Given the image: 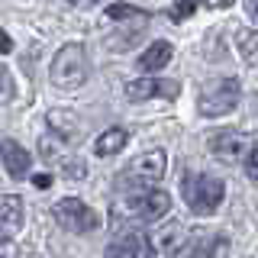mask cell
I'll return each mask as SVG.
<instances>
[{"instance_id":"1","label":"cell","mask_w":258,"mask_h":258,"mask_svg":"<svg viewBox=\"0 0 258 258\" xmlns=\"http://www.w3.org/2000/svg\"><path fill=\"white\" fill-rule=\"evenodd\" d=\"M165 168H168V155L161 149H152V152H145V155L129 161L123 171H119L116 184L123 190H129V194L149 190V187H155L161 177H165Z\"/></svg>"},{"instance_id":"2","label":"cell","mask_w":258,"mask_h":258,"mask_svg":"<svg viewBox=\"0 0 258 258\" xmlns=\"http://www.w3.org/2000/svg\"><path fill=\"white\" fill-rule=\"evenodd\" d=\"M87 68H91L87 48L81 42H68V45L58 48V55H55L48 81H52L55 87H61V91H75V87H81L87 81Z\"/></svg>"},{"instance_id":"3","label":"cell","mask_w":258,"mask_h":258,"mask_svg":"<svg viewBox=\"0 0 258 258\" xmlns=\"http://www.w3.org/2000/svg\"><path fill=\"white\" fill-rule=\"evenodd\" d=\"M181 194H184V204L190 207V213L210 216L223 204L226 184L213 174H184L181 177Z\"/></svg>"},{"instance_id":"4","label":"cell","mask_w":258,"mask_h":258,"mask_svg":"<svg viewBox=\"0 0 258 258\" xmlns=\"http://www.w3.org/2000/svg\"><path fill=\"white\" fill-rule=\"evenodd\" d=\"M239 97H242L239 78H220L200 91L197 110H200V116H226V113H232L239 107Z\"/></svg>"},{"instance_id":"5","label":"cell","mask_w":258,"mask_h":258,"mask_svg":"<svg viewBox=\"0 0 258 258\" xmlns=\"http://www.w3.org/2000/svg\"><path fill=\"white\" fill-rule=\"evenodd\" d=\"M52 213H55V220H58V226L68 229V232H94L97 226H100V216H97L84 200H78V197L58 200Z\"/></svg>"},{"instance_id":"6","label":"cell","mask_w":258,"mask_h":258,"mask_svg":"<svg viewBox=\"0 0 258 258\" xmlns=\"http://www.w3.org/2000/svg\"><path fill=\"white\" fill-rule=\"evenodd\" d=\"M126 210L133 216H139V220H145V223H158L161 216L171 210V197H168L165 190H158V187L136 190V194H129Z\"/></svg>"},{"instance_id":"7","label":"cell","mask_w":258,"mask_h":258,"mask_svg":"<svg viewBox=\"0 0 258 258\" xmlns=\"http://www.w3.org/2000/svg\"><path fill=\"white\" fill-rule=\"evenodd\" d=\"M149 239H152V248H155L158 258H174L184 248V242H187V226L177 223V220H168V223H161Z\"/></svg>"},{"instance_id":"8","label":"cell","mask_w":258,"mask_h":258,"mask_svg":"<svg viewBox=\"0 0 258 258\" xmlns=\"http://www.w3.org/2000/svg\"><path fill=\"white\" fill-rule=\"evenodd\" d=\"M210 152L226 165H232V161L248 155V136L239 133V129H223V133L210 136Z\"/></svg>"},{"instance_id":"9","label":"cell","mask_w":258,"mask_h":258,"mask_svg":"<svg viewBox=\"0 0 258 258\" xmlns=\"http://www.w3.org/2000/svg\"><path fill=\"white\" fill-rule=\"evenodd\" d=\"M107 258H158L152 248V239L145 232H123L119 239H113L107 245Z\"/></svg>"},{"instance_id":"10","label":"cell","mask_w":258,"mask_h":258,"mask_svg":"<svg viewBox=\"0 0 258 258\" xmlns=\"http://www.w3.org/2000/svg\"><path fill=\"white\" fill-rule=\"evenodd\" d=\"M177 81H161V78H139V81H129L126 84V97L129 100H149V97H177Z\"/></svg>"},{"instance_id":"11","label":"cell","mask_w":258,"mask_h":258,"mask_svg":"<svg viewBox=\"0 0 258 258\" xmlns=\"http://www.w3.org/2000/svg\"><path fill=\"white\" fill-rule=\"evenodd\" d=\"M0 158H4L7 174L16 177V181H23L26 171H29V165H32V155L16 139H4V142H0Z\"/></svg>"},{"instance_id":"12","label":"cell","mask_w":258,"mask_h":258,"mask_svg":"<svg viewBox=\"0 0 258 258\" xmlns=\"http://www.w3.org/2000/svg\"><path fill=\"white\" fill-rule=\"evenodd\" d=\"M171 55H174V48H171V42H152L145 52L139 55V71H145V75H152V71H161L168 61H171Z\"/></svg>"},{"instance_id":"13","label":"cell","mask_w":258,"mask_h":258,"mask_svg":"<svg viewBox=\"0 0 258 258\" xmlns=\"http://www.w3.org/2000/svg\"><path fill=\"white\" fill-rule=\"evenodd\" d=\"M23 223V200L16 194H0V232L20 229Z\"/></svg>"},{"instance_id":"14","label":"cell","mask_w":258,"mask_h":258,"mask_svg":"<svg viewBox=\"0 0 258 258\" xmlns=\"http://www.w3.org/2000/svg\"><path fill=\"white\" fill-rule=\"evenodd\" d=\"M126 139H129V133H126V129H123V126H113V129H107V133H100V136H97L94 152H97L100 158L116 155V152L126 145Z\"/></svg>"},{"instance_id":"15","label":"cell","mask_w":258,"mask_h":258,"mask_svg":"<svg viewBox=\"0 0 258 258\" xmlns=\"http://www.w3.org/2000/svg\"><path fill=\"white\" fill-rule=\"evenodd\" d=\"M190 258H229V239L226 236H210L204 242H197V248L190 252Z\"/></svg>"},{"instance_id":"16","label":"cell","mask_w":258,"mask_h":258,"mask_svg":"<svg viewBox=\"0 0 258 258\" xmlns=\"http://www.w3.org/2000/svg\"><path fill=\"white\" fill-rule=\"evenodd\" d=\"M64 142H68V139H64L61 133H55V129H52V133H45L42 139H39V155H42L45 161H58Z\"/></svg>"},{"instance_id":"17","label":"cell","mask_w":258,"mask_h":258,"mask_svg":"<svg viewBox=\"0 0 258 258\" xmlns=\"http://www.w3.org/2000/svg\"><path fill=\"white\" fill-rule=\"evenodd\" d=\"M107 20H113V23H126V20H149V13L139 10V7H133V4H110V7H107Z\"/></svg>"},{"instance_id":"18","label":"cell","mask_w":258,"mask_h":258,"mask_svg":"<svg viewBox=\"0 0 258 258\" xmlns=\"http://www.w3.org/2000/svg\"><path fill=\"white\" fill-rule=\"evenodd\" d=\"M75 123H78V116H75V113H68V110H52V113H48V126H52L55 133H61L64 139L75 136V129H78Z\"/></svg>"},{"instance_id":"19","label":"cell","mask_w":258,"mask_h":258,"mask_svg":"<svg viewBox=\"0 0 258 258\" xmlns=\"http://www.w3.org/2000/svg\"><path fill=\"white\" fill-rule=\"evenodd\" d=\"M194 13H197V0H174V7H171V13H168V16H171L174 23H184Z\"/></svg>"},{"instance_id":"20","label":"cell","mask_w":258,"mask_h":258,"mask_svg":"<svg viewBox=\"0 0 258 258\" xmlns=\"http://www.w3.org/2000/svg\"><path fill=\"white\" fill-rule=\"evenodd\" d=\"M13 100V81L7 75L4 68H0V103H10Z\"/></svg>"},{"instance_id":"21","label":"cell","mask_w":258,"mask_h":258,"mask_svg":"<svg viewBox=\"0 0 258 258\" xmlns=\"http://www.w3.org/2000/svg\"><path fill=\"white\" fill-rule=\"evenodd\" d=\"M84 174H87V165H84V161H64V177H71V181H81Z\"/></svg>"},{"instance_id":"22","label":"cell","mask_w":258,"mask_h":258,"mask_svg":"<svg viewBox=\"0 0 258 258\" xmlns=\"http://www.w3.org/2000/svg\"><path fill=\"white\" fill-rule=\"evenodd\" d=\"M245 171H248V177H252V184H258V145H255V149H248V155H245Z\"/></svg>"},{"instance_id":"23","label":"cell","mask_w":258,"mask_h":258,"mask_svg":"<svg viewBox=\"0 0 258 258\" xmlns=\"http://www.w3.org/2000/svg\"><path fill=\"white\" fill-rule=\"evenodd\" d=\"M0 258H16V242L0 232Z\"/></svg>"},{"instance_id":"24","label":"cell","mask_w":258,"mask_h":258,"mask_svg":"<svg viewBox=\"0 0 258 258\" xmlns=\"http://www.w3.org/2000/svg\"><path fill=\"white\" fill-rule=\"evenodd\" d=\"M245 13H248V20L258 23V0H245Z\"/></svg>"},{"instance_id":"25","label":"cell","mask_w":258,"mask_h":258,"mask_svg":"<svg viewBox=\"0 0 258 258\" xmlns=\"http://www.w3.org/2000/svg\"><path fill=\"white\" fill-rule=\"evenodd\" d=\"M10 48H13V42H10V36H7V32L0 29V55H7V52H10Z\"/></svg>"},{"instance_id":"26","label":"cell","mask_w":258,"mask_h":258,"mask_svg":"<svg viewBox=\"0 0 258 258\" xmlns=\"http://www.w3.org/2000/svg\"><path fill=\"white\" fill-rule=\"evenodd\" d=\"M32 181H36V187H48V184H52V177H48V174H36V177H32Z\"/></svg>"},{"instance_id":"27","label":"cell","mask_w":258,"mask_h":258,"mask_svg":"<svg viewBox=\"0 0 258 258\" xmlns=\"http://www.w3.org/2000/svg\"><path fill=\"white\" fill-rule=\"evenodd\" d=\"M68 4H71V7H94L97 0H68Z\"/></svg>"}]
</instances>
